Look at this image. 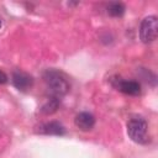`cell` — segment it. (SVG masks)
Masks as SVG:
<instances>
[{"instance_id": "10", "label": "cell", "mask_w": 158, "mask_h": 158, "mask_svg": "<svg viewBox=\"0 0 158 158\" xmlns=\"http://www.w3.org/2000/svg\"><path fill=\"white\" fill-rule=\"evenodd\" d=\"M6 81H7V75L2 70H0V84H5Z\"/></svg>"}, {"instance_id": "3", "label": "cell", "mask_w": 158, "mask_h": 158, "mask_svg": "<svg viewBox=\"0 0 158 158\" xmlns=\"http://www.w3.org/2000/svg\"><path fill=\"white\" fill-rule=\"evenodd\" d=\"M158 35V20L156 16H147L139 26V38L143 43L153 42Z\"/></svg>"}, {"instance_id": "9", "label": "cell", "mask_w": 158, "mask_h": 158, "mask_svg": "<svg viewBox=\"0 0 158 158\" xmlns=\"http://www.w3.org/2000/svg\"><path fill=\"white\" fill-rule=\"evenodd\" d=\"M125 5L122 2H110L107 5V14L114 17H120L125 14Z\"/></svg>"}, {"instance_id": "11", "label": "cell", "mask_w": 158, "mask_h": 158, "mask_svg": "<svg viewBox=\"0 0 158 158\" xmlns=\"http://www.w3.org/2000/svg\"><path fill=\"white\" fill-rule=\"evenodd\" d=\"M0 27H1V20H0Z\"/></svg>"}, {"instance_id": "8", "label": "cell", "mask_w": 158, "mask_h": 158, "mask_svg": "<svg viewBox=\"0 0 158 158\" xmlns=\"http://www.w3.org/2000/svg\"><path fill=\"white\" fill-rule=\"evenodd\" d=\"M58 106H59V98L51 96V98L43 104L41 111H42L44 115H51V114H53V112L57 111Z\"/></svg>"}, {"instance_id": "1", "label": "cell", "mask_w": 158, "mask_h": 158, "mask_svg": "<svg viewBox=\"0 0 158 158\" xmlns=\"http://www.w3.org/2000/svg\"><path fill=\"white\" fill-rule=\"evenodd\" d=\"M43 80L48 88L51 96L60 98L69 91V81L64 73L56 69H47L43 73Z\"/></svg>"}, {"instance_id": "5", "label": "cell", "mask_w": 158, "mask_h": 158, "mask_svg": "<svg viewBox=\"0 0 158 158\" xmlns=\"http://www.w3.org/2000/svg\"><path fill=\"white\" fill-rule=\"evenodd\" d=\"M112 84L118 91L127 95H138L141 93V85L138 81H135V80H123L118 78V79H115Z\"/></svg>"}, {"instance_id": "6", "label": "cell", "mask_w": 158, "mask_h": 158, "mask_svg": "<svg viewBox=\"0 0 158 158\" xmlns=\"http://www.w3.org/2000/svg\"><path fill=\"white\" fill-rule=\"evenodd\" d=\"M38 133L42 135H54V136H63L65 133L64 126L58 121H49L38 126Z\"/></svg>"}, {"instance_id": "7", "label": "cell", "mask_w": 158, "mask_h": 158, "mask_svg": "<svg viewBox=\"0 0 158 158\" xmlns=\"http://www.w3.org/2000/svg\"><path fill=\"white\" fill-rule=\"evenodd\" d=\"M74 123L81 131H90L95 125V117L90 112H79L74 118Z\"/></svg>"}, {"instance_id": "4", "label": "cell", "mask_w": 158, "mask_h": 158, "mask_svg": "<svg viewBox=\"0 0 158 158\" xmlns=\"http://www.w3.org/2000/svg\"><path fill=\"white\" fill-rule=\"evenodd\" d=\"M11 80H12L14 86L17 88L20 91H27L33 85V78L30 74H27L25 72H21V70L14 72L12 77H11Z\"/></svg>"}, {"instance_id": "2", "label": "cell", "mask_w": 158, "mask_h": 158, "mask_svg": "<svg viewBox=\"0 0 158 158\" xmlns=\"http://www.w3.org/2000/svg\"><path fill=\"white\" fill-rule=\"evenodd\" d=\"M127 135L136 143L139 144L148 143L149 137H148V126L146 120L139 116L131 117L127 122Z\"/></svg>"}]
</instances>
